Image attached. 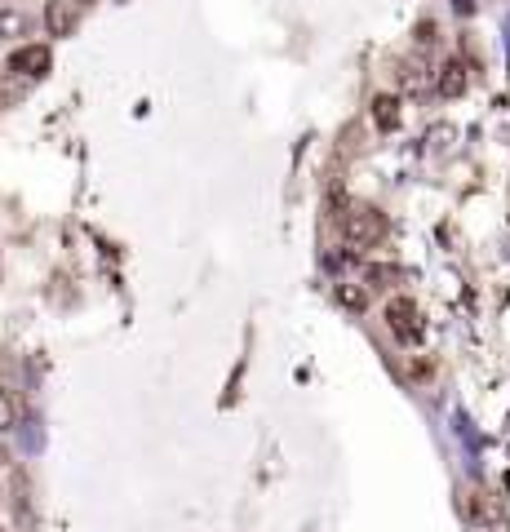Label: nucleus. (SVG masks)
<instances>
[{
	"label": "nucleus",
	"mask_w": 510,
	"mask_h": 532,
	"mask_svg": "<svg viewBox=\"0 0 510 532\" xmlns=\"http://www.w3.org/2000/svg\"><path fill=\"white\" fill-rule=\"evenodd\" d=\"M18 422H23V408H18V399L9 395V391H0V435L14 431Z\"/></svg>",
	"instance_id": "8"
},
{
	"label": "nucleus",
	"mask_w": 510,
	"mask_h": 532,
	"mask_svg": "<svg viewBox=\"0 0 510 532\" xmlns=\"http://www.w3.org/2000/svg\"><path fill=\"white\" fill-rule=\"evenodd\" d=\"M71 5H76V0H71Z\"/></svg>",
	"instance_id": "12"
},
{
	"label": "nucleus",
	"mask_w": 510,
	"mask_h": 532,
	"mask_svg": "<svg viewBox=\"0 0 510 532\" xmlns=\"http://www.w3.org/2000/svg\"><path fill=\"white\" fill-rule=\"evenodd\" d=\"M45 27H49V36H71V27H76V5H71V0H49Z\"/></svg>",
	"instance_id": "5"
},
{
	"label": "nucleus",
	"mask_w": 510,
	"mask_h": 532,
	"mask_svg": "<svg viewBox=\"0 0 510 532\" xmlns=\"http://www.w3.org/2000/svg\"><path fill=\"white\" fill-rule=\"evenodd\" d=\"M49 63H54V58H49L45 45H23L9 54V71H14V76H45Z\"/></svg>",
	"instance_id": "4"
},
{
	"label": "nucleus",
	"mask_w": 510,
	"mask_h": 532,
	"mask_svg": "<svg viewBox=\"0 0 510 532\" xmlns=\"http://www.w3.org/2000/svg\"><path fill=\"white\" fill-rule=\"evenodd\" d=\"M364 280H369V289H391L395 280H400V266H369V271H364Z\"/></svg>",
	"instance_id": "9"
},
{
	"label": "nucleus",
	"mask_w": 510,
	"mask_h": 532,
	"mask_svg": "<svg viewBox=\"0 0 510 532\" xmlns=\"http://www.w3.org/2000/svg\"><path fill=\"white\" fill-rule=\"evenodd\" d=\"M386 329H391L395 342H404V346L422 342V311L413 306V298H391V302H386Z\"/></svg>",
	"instance_id": "2"
},
{
	"label": "nucleus",
	"mask_w": 510,
	"mask_h": 532,
	"mask_svg": "<svg viewBox=\"0 0 510 532\" xmlns=\"http://www.w3.org/2000/svg\"><path fill=\"white\" fill-rule=\"evenodd\" d=\"M466 85H471V71H466L462 58H448V63L435 71V94L440 98H462Z\"/></svg>",
	"instance_id": "3"
},
{
	"label": "nucleus",
	"mask_w": 510,
	"mask_h": 532,
	"mask_svg": "<svg viewBox=\"0 0 510 532\" xmlns=\"http://www.w3.org/2000/svg\"><path fill=\"white\" fill-rule=\"evenodd\" d=\"M23 32H27V18L18 14V9H0V40L23 36Z\"/></svg>",
	"instance_id": "10"
},
{
	"label": "nucleus",
	"mask_w": 510,
	"mask_h": 532,
	"mask_svg": "<svg viewBox=\"0 0 510 532\" xmlns=\"http://www.w3.org/2000/svg\"><path fill=\"white\" fill-rule=\"evenodd\" d=\"M338 302L351 306V311H364V306H369V293L355 289V284H338Z\"/></svg>",
	"instance_id": "11"
},
{
	"label": "nucleus",
	"mask_w": 510,
	"mask_h": 532,
	"mask_svg": "<svg viewBox=\"0 0 510 532\" xmlns=\"http://www.w3.org/2000/svg\"><path fill=\"white\" fill-rule=\"evenodd\" d=\"M373 125L382 133H391L395 125H400V102H395L391 94H377L373 98Z\"/></svg>",
	"instance_id": "7"
},
{
	"label": "nucleus",
	"mask_w": 510,
	"mask_h": 532,
	"mask_svg": "<svg viewBox=\"0 0 510 532\" xmlns=\"http://www.w3.org/2000/svg\"><path fill=\"white\" fill-rule=\"evenodd\" d=\"M400 85L408 89V94H422V89H431V71H426L422 58H408V63L400 67Z\"/></svg>",
	"instance_id": "6"
},
{
	"label": "nucleus",
	"mask_w": 510,
	"mask_h": 532,
	"mask_svg": "<svg viewBox=\"0 0 510 532\" xmlns=\"http://www.w3.org/2000/svg\"><path fill=\"white\" fill-rule=\"evenodd\" d=\"M342 240L346 249H373V244L386 240V213L373 209V204H351L342 213Z\"/></svg>",
	"instance_id": "1"
}]
</instances>
